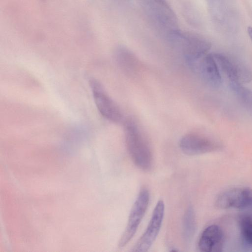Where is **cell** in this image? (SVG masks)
<instances>
[{
	"instance_id": "6da1fadb",
	"label": "cell",
	"mask_w": 252,
	"mask_h": 252,
	"mask_svg": "<svg viewBox=\"0 0 252 252\" xmlns=\"http://www.w3.org/2000/svg\"><path fill=\"white\" fill-rule=\"evenodd\" d=\"M140 3L149 23L166 41L180 30L177 16L165 0H140Z\"/></svg>"
},
{
	"instance_id": "7a4b0ae2",
	"label": "cell",
	"mask_w": 252,
	"mask_h": 252,
	"mask_svg": "<svg viewBox=\"0 0 252 252\" xmlns=\"http://www.w3.org/2000/svg\"><path fill=\"white\" fill-rule=\"evenodd\" d=\"M124 124L126 144L131 160L141 170L150 171L153 157L148 141L133 120L127 119Z\"/></svg>"
},
{
	"instance_id": "3957f363",
	"label": "cell",
	"mask_w": 252,
	"mask_h": 252,
	"mask_svg": "<svg viewBox=\"0 0 252 252\" xmlns=\"http://www.w3.org/2000/svg\"><path fill=\"white\" fill-rule=\"evenodd\" d=\"M167 41L181 52L186 61L192 67L205 55L211 47L205 37L193 32L179 30Z\"/></svg>"
},
{
	"instance_id": "277c9868",
	"label": "cell",
	"mask_w": 252,
	"mask_h": 252,
	"mask_svg": "<svg viewBox=\"0 0 252 252\" xmlns=\"http://www.w3.org/2000/svg\"><path fill=\"white\" fill-rule=\"evenodd\" d=\"M89 85L95 104L101 115L113 123H122L124 121L123 114L118 105L107 93L103 85L95 79H91Z\"/></svg>"
},
{
	"instance_id": "5b68a950",
	"label": "cell",
	"mask_w": 252,
	"mask_h": 252,
	"mask_svg": "<svg viewBox=\"0 0 252 252\" xmlns=\"http://www.w3.org/2000/svg\"><path fill=\"white\" fill-rule=\"evenodd\" d=\"M149 200V191L147 188H143L131 209L126 227L118 243L119 248L126 246L135 235L147 211Z\"/></svg>"
},
{
	"instance_id": "8992f818",
	"label": "cell",
	"mask_w": 252,
	"mask_h": 252,
	"mask_svg": "<svg viewBox=\"0 0 252 252\" xmlns=\"http://www.w3.org/2000/svg\"><path fill=\"white\" fill-rule=\"evenodd\" d=\"M213 55L220 70L227 78L229 83L245 84L252 80L251 71L243 63L222 53Z\"/></svg>"
},
{
	"instance_id": "52a82bcc",
	"label": "cell",
	"mask_w": 252,
	"mask_h": 252,
	"mask_svg": "<svg viewBox=\"0 0 252 252\" xmlns=\"http://www.w3.org/2000/svg\"><path fill=\"white\" fill-rule=\"evenodd\" d=\"M215 205L222 209L252 210V189L242 187L223 191L217 197Z\"/></svg>"
},
{
	"instance_id": "ba28073f",
	"label": "cell",
	"mask_w": 252,
	"mask_h": 252,
	"mask_svg": "<svg viewBox=\"0 0 252 252\" xmlns=\"http://www.w3.org/2000/svg\"><path fill=\"white\" fill-rule=\"evenodd\" d=\"M179 147L184 154L198 155L221 150V144L202 135L189 133L184 135L179 141Z\"/></svg>"
},
{
	"instance_id": "9c48e42d",
	"label": "cell",
	"mask_w": 252,
	"mask_h": 252,
	"mask_svg": "<svg viewBox=\"0 0 252 252\" xmlns=\"http://www.w3.org/2000/svg\"><path fill=\"white\" fill-rule=\"evenodd\" d=\"M164 203L159 200L152 213L148 225L132 250L134 252H145L152 246L157 237L163 221Z\"/></svg>"
},
{
	"instance_id": "30bf717a",
	"label": "cell",
	"mask_w": 252,
	"mask_h": 252,
	"mask_svg": "<svg viewBox=\"0 0 252 252\" xmlns=\"http://www.w3.org/2000/svg\"><path fill=\"white\" fill-rule=\"evenodd\" d=\"M203 79L210 86L219 87L222 84L221 72L213 53L207 54L194 67Z\"/></svg>"
},
{
	"instance_id": "8fae6325",
	"label": "cell",
	"mask_w": 252,
	"mask_h": 252,
	"mask_svg": "<svg viewBox=\"0 0 252 252\" xmlns=\"http://www.w3.org/2000/svg\"><path fill=\"white\" fill-rule=\"evenodd\" d=\"M224 243V234L218 225L212 224L202 232L198 241V248L203 252H220Z\"/></svg>"
},
{
	"instance_id": "7c38bea8",
	"label": "cell",
	"mask_w": 252,
	"mask_h": 252,
	"mask_svg": "<svg viewBox=\"0 0 252 252\" xmlns=\"http://www.w3.org/2000/svg\"><path fill=\"white\" fill-rule=\"evenodd\" d=\"M196 223L193 208L189 206L186 210L183 219L182 236L186 244L192 241L196 231Z\"/></svg>"
},
{
	"instance_id": "4fadbf2b",
	"label": "cell",
	"mask_w": 252,
	"mask_h": 252,
	"mask_svg": "<svg viewBox=\"0 0 252 252\" xmlns=\"http://www.w3.org/2000/svg\"><path fill=\"white\" fill-rule=\"evenodd\" d=\"M238 226L243 245L252 250V215L246 213L240 215Z\"/></svg>"
},
{
	"instance_id": "5bb4252c",
	"label": "cell",
	"mask_w": 252,
	"mask_h": 252,
	"mask_svg": "<svg viewBox=\"0 0 252 252\" xmlns=\"http://www.w3.org/2000/svg\"><path fill=\"white\" fill-rule=\"evenodd\" d=\"M240 103L249 112L252 113V90L240 83H229Z\"/></svg>"
},
{
	"instance_id": "9a60e30c",
	"label": "cell",
	"mask_w": 252,
	"mask_h": 252,
	"mask_svg": "<svg viewBox=\"0 0 252 252\" xmlns=\"http://www.w3.org/2000/svg\"><path fill=\"white\" fill-rule=\"evenodd\" d=\"M248 33L249 34V36L252 42V27H249L247 29Z\"/></svg>"
},
{
	"instance_id": "2e32d148",
	"label": "cell",
	"mask_w": 252,
	"mask_h": 252,
	"mask_svg": "<svg viewBox=\"0 0 252 252\" xmlns=\"http://www.w3.org/2000/svg\"></svg>"
}]
</instances>
